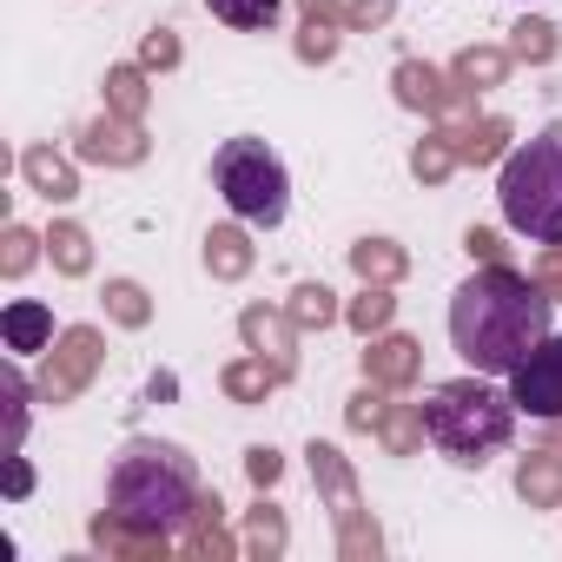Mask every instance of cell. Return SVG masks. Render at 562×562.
<instances>
[{
	"label": "cell",
	"mask_w": 562,
	"mask_h": 562,
	"mask_svg": "<svg viewBox=\"0 0 562 562\" xmlns=\"http://www.w3.org/2000/svg\"><path fill=\"white\" fill-rule=\"evenodd\" d=\"M549 312H555V299L536 278H522L516 265H483L450 292V345L470 371L509 378L549 338Z\"/></svg>",
	"instance_id": "6da1fadb"
},
{
	"label": "cell",
	"mask_w": 562,
	"mask_h": 562,
	"mask_svg": "<svg viewBox=\"0 0 562 562\" xmlns=\"http://www.w3.org/2000/svg\"><path fill=\"white\" fill-rule=\"evenodd\" d=\"M199 463L179 450V443H159V437H133L113 470H106V509L126 516L133 529H153V536H179L199 509Z\"/></svg>",
	"instance_id": "7a4b0ae2"
},
{
	"label": "cell",
	"mask_w": 562,
	"mask_h": 562,
	"mask_svg": "<svg viewBox=\"0 0 562 562\" xmlns=\"http://www.w3.org/2000/svg\"><path fill=\"white\" fill-rule=\"evenodd\" d=\"M417 411H424L430 443H437L450 463H490V457L509 443V430H516V397L496 391V384H483V371L437 384Z\"/></svg>",
	"instance_id": "3957f363"
},
{
	"label": "cell",
	"mask_w": 562,
	"mask_h": 562,
	"mask_svg": "<svg viewBox=\"0 0 562 562\" xmlns=\"http://www.w3.org/2000/svg\"><path fill=\"white\" fill-rule=\"evenodd\" d=\"M496 205L503 225L522 232L529 245H562V126H542L529 146L503 159Z\"/></svg>",
	"instance_id": "277c9868"
},
{
	"label": "cell",
	"mask_w": 562,
	"mask_h": 562,
	"mask_svg": "<svg viewBox=\"0 0 562 562\" xmlns=\"http://www.w3.org/2000/svg\"><path fill=\"white\" fill-rule=\"evenodd\" d=\"M212 186H218V199L232 205V218H245V225H258V232L285 225V212H292L285 159H278L265 139H251V133L225 139V146L212 153Z\"/></svg>",
	"instance_id": "5b68a950"
},
{
	"label": "cell",
	"mask_w": 562,
	"mask_h": 562,
	"mask_svg": "<svg viewBox=\"0 0 562 562\" xmlns=\"http://www.w3.org/2000/svg\"><path fill=\"white\" fill-rule=\"evenodd\" d=\"M312 457V483L331 496V516H338V549L345 555H378V529L364 522V496H358V476H351V463H345V450H331V443H312L305 450Z\"/></svg>",
	"instance_id": "8992f818"
},
{
	"label": "cell",
	"mask_w": 562,
	"mask_h": 562,
	"mask_svg": "<svg viewBox=\"0 0 562 562\" xmlns=\"http://www.w3.org/2000/svg\"><path fill=\"white\" fill-rule=\"evenodd\" d=\"M106 364V338L93 331V325H74V331H60V345H54V358H47V371H41V404H74L87 384H93V371Z\"/></svg>",
	"instance_id": "52a82bcc"
},
{
	"label": "cell",
	"mask_w": 562,
	"mask_h": 562,
	"mask_svg": "<svg viewBox=\"0 0 562 562\" xmlns=\"http://www.w3.org/2000/svg\"><path fill=\"white\" fill-rule=\"evenodd\" d=\"M391 87H397V100H404L411 113H430V120H476V93H470L457 74H437L430 60H397Z\"/></svg>",
	"instance_id": "ba28073f"
},
{
	"label": "cell",
	"mask_w": 562,
	"mask_h": 562,
	"mask_svg": "<svg viewBox=\"0 0 562 562\" xmlns=\"http://www.w3.org/2000/svg\"><path fill=\"white\" fill-rule=\"evenodd\" d=\"M509 397L522 417L562 424V338H542L516 371H509Z\"/></svg>",
	"instance_id": "9c48e42d"
},
{
	"label": "cell",
	"mask_w": 562,
	"mask_h": 562,
	"mask_svg": "<svg viewBox=\"0 0 562 562\" xmlns=\"http://www.w3.org/2000/svg\"><path fill=\"white\" fill-rule=\"evenodd\" d=\"M80 159H93V166H139L153 146H146V126L139 120H126V113H100L93 126H80V146H74Z\"/></svg>",
	"instance_id": "30bf717a"
},
{
	"label": "cell",
	"mask_w": 562,
	"mask_h": 562,
	"mask_svg": "<svg viewBox=\"0 0 562 562\" xmlns=\"http://www.w3.org/2000/svg\"><path fill=\"white\" fill-rule=\"evenodd\" d=\"M238 338H245V351H258V358H278V364H299V325H292V312H265V305H245L238 312Z\"/></svg>",
	"instance_id": "8fae6325"
},
{
	"label": "cell",
	"mask_w": 562,
	"mask_h": 562,
	"mask_svg": "<svg viewBox=\"0 0 562 562\" xmlns=\"http://www.w3.org/2000/svg\"><path fill=\"white\" fill-rule=\"evenodd\" d=\"M417 371H424V345L417 338H371V351H364V378L371 384H384V391H411L417 384Z\"/></svg>",
	"instance_id": "7c38bea8"
},
{
	"label": "cell",
	"mask_w": 562,
	"mask_h": 562,
	"mask_svg": "<svg viewBox=\"0 0 562 562\" xmlns=\"http://www.w3.org/2000/svg\"><path fill=\"white\" fill-rule=\"evenodd\" d=\"M0 345L14 358H34V351H54V312L41 299H14L0 312Z\"/></svg>",
	"instance_id": "4fadbf2b"
},
{
	"label": "cell",
	"mask_w": 562,
	"mask_h": 562,
	"mask_svg": "<svg viewBox=\"0 0 562 562\" xmlns=\"http://www.w3.org/2000/svg\"><path fill=\"white\" fill-rule=\"evenodd\" d=\"M21 179H27L47 205L80 199V172H74V159H60L54 146H27V153H21Z\"/></svg>",
	"instance_id": "5bb4252c"
},
{
	"label": "cell",
	"mask_w": 562,
	"mask_h": 562,
	"mask_svg": "<svg viewBox=\"0 0 562 562\" xmlns=\"http://www.w3.org/2000/svg\"><path fill=\"white\" fill-rule=\"evenodd\" d=\"M285 378H292V371L278 364V358H258V351H251V358L225 364V378H218V384H225V397H232V404H265Z\"/></svg>",
	"instance_id": "9a60e30c"
},
{
	"label": "cell",
	"mask_w": 562,
	"mask_h": 562,
	"mask_svg": "<svg viewBox=\"0 0 562 562\" xmlns=\"http://www.w3.org/2000/svg\"><path fill=\"white\" fill-rule=\"evenodd\" d=\"M516 496L529 509H555L562 503V450H529L516 463Z\"/></svg>",
	"instance_id": "2e32d148"
},
{
	"label": "cell",
	"mask_w": 562,
	"mask_h": 562,
	"mask_svg": "<svg viewBox=\"0 0 562 562\" xmlns=\"http://www.w3.org/2000/svg\"><path fill=\"white\" fill-rule=\"evenodd\" d=\"M218 516H225V503H218V490H212V496H199V509H192V522L179 529V549H186V555H238L245 542H232V536L218 529Z\"/></svg>",
	"instance_id": "e0dca14e"
},
{
	"label": "cell",
	"mask_w": 562,
	"mask_h": 562,
	"mask_svg": "<svg viewBox=\"0 0 562 562\" xmlns=\"http://www.w3.org/2000/svg\"><path fill=\"white\" fill-rule=\"evenodd\" d=\"M93 542L106 549V555H159L166 562V549H172V536H153V529H133L126 516H93Z\"/></svg>",
	"instance_id": "ac0fdd59"
},
{
	"label": "cell",
	"mask_w": 562,
	"mask_h": 562,
	"mask_svg": "<svg viewBox=\"0 0 562 562\" xmlns=\"http://www.w3.org/2000/svg\"><path fill=\"white\" fill-rule=\"evenodd\" d=\"M205 271H212V278H225V285L251 271V238H245V218H238V225H212V232H205Z\"/></svg>",
	"instance_id": "d6986e66"
},
{
	"label": "cell",
	"mask_w": 562,
	"mask_h": 562,
	"mask_svg": "<svg viewBox=\"0 0 562 562\" xmlns=\"http://www.w3.org/2000/svg\"><path fill=\"white\" fill-rule=\"evenodd\" d=\"M351 271L364 278V285H397V278L411 271V258H404V245H391V238H358V245H351Z\"/></svg>",
	"instance_id": "ffe728a7"
},
{
	"label": "cell",
	"mask_w": 562,
	"mask_h": 562,
	"mask_svg": "<svg viewBox=\"0 0 562 562\" xmlns=\"http://www.w3.org/2000/svg\"><path fill=\"white\" fill-rule=\"evenodd\" d=\"M450 139H457V159L463 166H490L509 146V120H463V126H450Z\"/></svg>",
	"instance_id": "44dd1931"
},
{
	"label": "cell",
	"mask_w": 562,
	"mask_h": 562,
	"mask_svg": "<svg viewBox=\"0 0 562 562\" xmlns=\"http://www.w3.org/2000/svg\"><path fill=\"white\" fill-rule=\"evenodd\" d=\"M47 258H54L60 278H87V271H93V238H87V225H74V218L47 225Z\"/></svg>",
	"instance_id": "7402d4cb"
},
{
	"label": "cell",
	"mask_w": 562,
	"mask_h": 562,
	"mask_svg": "<svg viewBox=\"0 0 562 562\" xmlns=\"http://www.w3.org/2000/svg\"><path fill=\"white\" fill-rule=\"evenodd\" d=\"M509 60H516L509 47H463L450 74H457L470 93H490V87H503V80H509Z\"/></svg>",
	"instance_id": "603a6c76"
},
{
	"label": "cell",
	"mask_w": 562,
	"mask_h": 562,
	"mask_svg": "<svg viewBox=\"0 0 562 562\" xmlns=\"http://www.w3.org/2000/svg\"><path fill=\"white\" fill-rule=\"evenodd\" d=\"M106 318H113V325H126V331L153 325V299H146L139 278H106Z\"/></svg>",
	"instance_id": "cb8c5ba5"
},
{
	"label": "cell",
	"mask_w": 562,
	"mask_h": 562,
	"mask_svg": "<svg viewBox=\"0 0 562 562\" xmlns=\"http://www.w3.org/2000/svg\"><path fill=\"white\" fill-rule=\"evenodd\" d=\"M205 8H212V21H225L238 34H271V21H278L285 0H205Z\"/></svg>",
	"instance_id": "d4e9b609"
},
{
	"label": "cell",
	"mask_w": 562,
	"mask_h": 562,
	"mask_svg": "<svg viewBox=\"0 0 562 562\" xmlns=\"http://www.w3.org/2000/svg\"><path fill=\"white\" fill-rule=\"evenodd\" d=\"M146 100H153V87H146V67H106V106H113V113H126V120H146Z\"/></svg>",
	"instance_id": "484cf974"
},
{
	"label": "cell",
	"mask_w": 562,
	"mask_h": 562,
	"mask_svg": "<svg viewBox=\"0 0 562 562\" xmlns=\"http://www.w3.org/2000/svg\"><path fill=\"white\" fill-rule=\"evenodd\" d=\"M285 312H292V325H299V331H325V325H338V318H345L331 285H299Z\"/></svg>",
	"instance_id": "4316f807"
},
{
	"label": "cell",
	"mask_w": 562,
	"mask_h": 562,
	"mask_svg": "<svg viewBox=\"0 0 562 562\" xmlns=\"http://www.w3.org/2000/svg\"><path fill=\"white\" fill-rule=\"evenodd\" d=\"M457 166H463V159H457V139H450V126H443V133H430V139L411 153V172H417L424 186H443Z\"/></svg>",
	"instance_id": "83f0119b"
},
{
	"label": "cell",
	"mask_w": 562,
	"mask_h": 562,
	"mask_svg": "<svg viewBox=\"0 0 562 562\" xmlns=\"http://www.w3.org/2000/svg\"><path fill=\"white\" fill-rule=\"evenodd\" d=\"M345 318H351V331H358V338H378V331L397 318V299H391V285H364V292L351 299V312H345Z\"/></svg>",
	"instance_id": "f1b7e54d"
},
{
	"label": "cell",
	"mask_w": 562,
	"mask_h": 562,
	"mask_svg": "<svg viewBox=\"0 0 562 562\" xmlns=\"http://www.w3.org/2000/svg\"><path fill=\"white\" fill-rule=\"evenodd\" d=\"M285 516H278L271 503H258L251 516H245V555H285Z\"/></svg>",
	"instance_id": "f546056e"
},
{
	"label": "cell",
	"mask_w": 562,
	"mask_h": 562,
	"mask_svg": "<svg viewBox=\"0 0 562 562\" xmlns=\"http://www.w3.org/2000/svg\"><path fill=\"white\" fill-rule=\"evenodd\" d=\"M378 437H384L397 457H411L430 430H424V411H417V404H391V411H384V424H378Z\"/></svg>",
	"instance_id": "4dcf8cb0"
},
{
	"label": "cell",
	"mask_w": 562,
	"mask_h": 562,
	"mask_svg": "<svg viewBox=\"0 0 562 562\" xmlns=\"http://www.w3.org/2000/svg\"><path fill=\"white\" fill-rule=\"evenodd\" d=\"M27 397H41V391H27V378L8 364V371H0V404H8V457H14L21 437H27Z\"/></svg>",
	"instance_id": "1f68e13d"
},
{
	"label": "cell",
	"mask_w": 562,
	"mask_h": 562,
	"mask_svg": "<svg viewBox=\"0 0 562 562\" xmlns=\"http://www.w3.org/2000/svg\"><path fill=\"white\" fill-rule=\"evenodd\" d=\"M509 54L529 60V67H549V60H555V27H549V21H516V27H509Z\"/></svg>",
	"instance_id": "d6a6232c"
},
{
	"label": "cell",
	"mask_w": 562,
	"mask_h": 562,
	"mask_svg": "<svg viewBox=\"0 0 562 562\" xmlns=\"http://www.w3.org/2000/svg\"><path fill=\"white\" fill-rule=\"evenodd\" d=\"M41 245H47V232L8 225V238H0V271H8V278H27V271H34V258H41Z\"/></svg>",
	"instance_id": "836d02e7"
},
{
	"label": "cell",
	"mask_w": 562,
	"mask_h": 562,
	"mask_svg": "<svg viewBox=\"0 0 562 562\" xmlns=\"http://www.w3.org/2000/svg\"><path fill=\"white\" fill-rule=\"evenodd\" d=\"M139 67H146V74H172V67H179V34H172V27H153V34L139 41Z\"/></svg>",
	"instance_id": "e575fe53"
},
{
	"label": "cell",
	"mask_w": 562,
	"mask_h": 562,
	"mask_svg": "<svg viewBox=\"0 0 562 562\" xmlns=\"http://www.w3.org/2000/svg\"><path fill=\"white\" fill-rule=\"evenodd\" d=\"M384 411H391V404H384V384H364V391L351 397V411H345V417H351V430H378V424H384Z\"/></svg>",
	"instance_id": "d590c367"
},
{
	"label": "cell",
	"mask_w": 562,
	"mask_h": 562,
	"mask_svg": "<svg viewBox=\"0 0 562 562\" xmlns=\"http://www.w3.org/2000/svg\"><path fill=\"white\" fill-rule=\"evenodd\" d=\"M278 470H285V463H278V450H271V443H251V450H245V476H251V490H258V496L278 483Z\"/></svg>",
	"instance_id": "8d00e7d4"
},
{
	"label": "cell",
	"mask_w": 562,
	"mask_h": 562,
	"mask_svg": "<svg viewBox=\"0 0 562 562\" xmlns=\"http://www.w3.org/2000/svg\"><path fill=\"white\" fill-rule=\"evenodd\" d=\"M391 14H397V0H351V8H345V27L371 34V27H384Z\"/></svg>",
	"instance_id": "74e56055"
},
{
	"label": "cell",
	"mask_w": 562,
	"mask_h": 562,
	"mask_svg": "<svg viewBox=\"0 0 562 562\" xmlns=\"http://www.w3.org/2000/svg\"><path fill=\"white\" fill-rule=\"evenodd\" d=\"M331 54H338V27L305 21V34H299V60H331Z\"/></svg>",
	"instance_id": "f35d334b"
},
{
	"label": "cell",
	"mask_w": 562,
	"mask_h": 562,
	"mask_svg": "<svg viewBox=\"0 0 562 562\" xmlns=\"http://www.w3.org/2000/svg\"><path fill=\"white\" fill-rule=\"evenodd\" d=\"M536 285H542L549 299H562V245H542V258H536Z\"/></svg>",
	"instance_id": "ab89813d"
},
{
	"label": "cell",
	"mask_w": 562,
	"mask_h": 562,
	"mask_svg": "<svg viewBox=\"0 0 562 562\" xmlns=\"http://www.w3.org/2000/svg\"><path fill=\"white\" fill-rule=\"evenodd\" d=\"M463 251H470V258H483V265H503V238H496V232H483V225H470V232H463Z\"/></svg>",
	"instance_id": "60d3db41"
},
{
	"label": "cell",
	"mask_w": 562,
	"mask_h": 562,
	"mask_svg": "<svg viewBox=\"0 0 562 562\" xmlns=\"http://www.w3.org/2000/svg\"><path fill=\"white\" fill-rule=\"evenodd\" d=\"M305 8V21H318V27H345V8L338 0H299Z\"/></svg>",
	"instance_id": "b9f144b4"
},
{
	"label": "cell",
	"mask_w": 562,
	"mask_h": 562,
	"mask_svg": "<svg viewBox=\"0 0 562 562\" xmlns=\"http://www.w3.org/2000/svg\"><path fill=\"white\" fill-rule=\"evenodd\" d=\"M27 490H34V470H27V463H21V450H14V457H8V496L21 503Z\"/></svg>",
	"instance_id": "7bdbcfd3"
}]
</instances>
